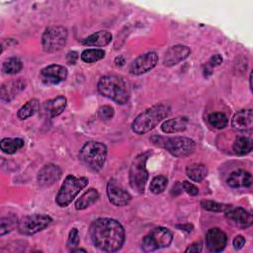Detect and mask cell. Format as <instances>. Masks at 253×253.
<instances>
[{
    "instance_id": "obj_1",
    "label": "cell",
    "mask_w": 253,
    "mask_h": 253,
    "mask_svg": "<svg viewBox=\"0 0 253 253\" xmlns=\"http://www.w3.org/2000/svg\"><path fill=\"white\" fill-rule=\"evenodd\" d=\"M93 244L104 252H116L125 243L126 233L120 221L110 217H100L90 225Z\"/></svg>"
},
{
    "instance_id": "obj_2",
    "label": "cell",
    "mask_w": 253,
    "mask_h": 253,
    "mask_svg": "<svg viewBox=\"0 0 253 253\" xmlns=\"http://www.w3.org/2000/svg\"><path fill=\"white\" fill-rule=\"evenodd\" d=\"M170 107L167 104H156L139 114L131 124V129L137 134H144L152 130L160 122L170 114Z\"/></svg>"
},
{
    "instance_id": "obj_3",
    "label": "cell",
    "mask_w": 253,
    "mask_h": 253,
    "mask_svg": "<svg viewBox=\"0 0 253 253\" xmlns=\"http://www.w3.org/2000/svg\"><path fill=\"white\" fill-rule=\"evenodd\" d=\"M98 92L112 101L123 105L129 100V89L126 81L116 75L103 76L97 85Z\"/></svg>"
},
{
    "instance_id": "obj_4",
    "label": "cell",
    "mask_w": 253,
    "mask_h": 253,
    "mask_svg": "<svg viewBox=\"0 0 253 253\" xmlns=\"http://www.w3.org/2000/svg\"><path fill=\"white\" fill-rule=\"evenodd\" d=\"M106 157L107 147L99 141L86 142L79 152L81 162L92 171L101 170L105 164Z\"/></svg>"
},
{
    "instance_id": "obj_5",
    "label": "cell",
    "mask_w": 253,
    "mask_h": 253,
    "mask_svg": "<svg viewBox=\"0 0 253 253\" xmlns=\"http://www.w3.org/2000/svg\"><path fill=\"white\" fill-rule=\"evenodd\" d=\"M151 155L150 151H144L139 153L132 160L129 172H128V181L131 189H133L138 194L144 192L146 182L148 180V172L146 169V161Z\"/></svg>"
},
{
    "instance_id": "obj_6",
    "label": "cell",
    "mask_w": 253,
    "mask_h": 253,
    "mask_svg": "<svg viewBox=\"0 0 253 253\" xmlns=\"http://www.w3.org/2000/svg\"><path fill=\"white\" fill-rule=\"evenodd\" d=\"M87 185L88 179L86 177H75L71 174L67 175L56 194L55 203L60 208L67 207Z\"/></svg>"
},
{
    "instance_id": "obj_7",
    "label": "cell",
    "mask_w": 253,
    "mask_h": 253,
    "mask_svg": "<svg viewBox=\"0 0 253 253\" xmlns=\"http://www.w3.org/2000/svg\"><path fill=\"white\" fill-rule=\"evenodd\" d=\"M68 37L67 30L62 26L47 27L42 37V45L46 52L60 50L66 43Z\"/></svg>"
},
{
    "instance_id": "obj_8",
    "label": "cell",
    "mask_w": 253,
    "mask_h": 253,
    "mask_svg": "<svg viewBox=\"0 0 253 253\" xmlns=\"http://www.w3.org/2000/svg\"><path fill=\"white\" fill-rule=\"evenodd\" d=\"M173 239V235L168 228L155 227L153 228L141 242V248L144 252H152L160 248L168 247Z\"/></svg>"
},
{
    "instance_id": "obj_9",
    "label": "cell",
    "mask_w": 253,
    "mask_h": 253,
    "mask_svg": "<svg viewBox=\"0 0 253 253\" xmlns=\"http://www.w3.org/2000/svg\"><path fill=\"white\" fill-rule=\"evenodd\" d=\"M161 139L162 141L159 144H161L171 155L178 158H184L191 155L196 148L195 141L189 137L173 136L167 138L161 137Z\"/></svg>"
},
{
    "instance_id": "obj_10",
    "label": "cell",
    "mask_w": 253,
    "mask_h": 253,
    "mask_svg": "<svg viewBox=\"0 0 253 253\" xmlns=\"http://www.w3.org/2000/svg\"><path fill=\"white\" fill-rule=\"evenodd\" d=\"M51 221L52 218L47 214L34 213L24 216L18 222V229L24 235H33L46 228Z\"/></svg>"
},
{
    "instance_id": "obj_11",
    "label": "cell",
    "mask_w": 253,
    "mask_h": 253,
    "mask_svg": "<svg viewBox=\"0 0 253 253\" xmlns=\"http://www.w3.org/2000/svg\"><path fill=\"white\" fill-rule=\"evenodd\" d=\"M158 55L155 51H149L136 57L129 66V72L132 75H141L156 66Z\"/></svg>"
},
{
    "instance_id": "obj_12",
    "label": "cell",
    "mask_w": 253,
    "mask_h": 253,
    "mask_svg": "<svg viewBox=\"0 0 253 253\" xmlns=\"http://www.w3.org/2000/svg\"><path fill=\"white\" fill-rule=\"evenodd\" d=\"M67 77V69L59 64H50L41 70L40 79L47 86L57 85Z\"/></svg>"
},
{
    "instance_id": "obj_13",
    "label": "cell",
    "mask_w": 253,
    "mask_h": 253,
    "mask_svg": "<svg viewBox=\"0 0 253 253\" xmlns=\"http://www.w3.org/2000/svg\"><path fill=\"white\" fill-rule=\"evenodd\" d=\"M107 195L109 201L117 207L126 206L131 200L129 193L115 179L109 181L107 185Z\"/></svg>"
},
{
    "instance_id": "obj_14",
    "label": "cell",
    "mask_w": 253,
    "mask_h": 253,
    "mask_svg": "<svg viewBox=\"0 0 253 253\" xmlns=\"http://www.w3.org/2000/svg\"><path fill=\"white\" fill-rule=\"evenodd\" d=\"M225 216L229 223H231L233 226L240 229L248 228L253 223L252 214L248 211L244 210L243 208L231 207L225 212Z\"/></svg>"
},
{
    "instance_id": "obj_15",
    "label": "cell",
    "mask_w": 253,
    "mask_h": 253,
    "mask_svg": "<svg viewBox=\"0 0 253 253\" xmlns=\"http://www.w3.org/2000/svg\"><path fill=\"white\" fill-rule=\"evenodd\" d=\"M61 169L52 163L43 165L37 176L38 184L41 188H47L57 182L61 177Z\"/></svg>"
},
{
    "instance_id": "obj_16",
    "label": "cell",
    "mask_w": 253,
    "mask_h": 253,
    "mask_svg": "<svg viewBox=\"0 0 253 253\" xmlns=\"http://www.w3.org/2000/svg\"><path fill=\"white\" fill-rule=\"evenodd\" d=\"M227 243L226 234L219 228L213 227L208 230L206 234V245L211 252L222 251Z\"/></svg>"
},
{
    "instance_id": "obj_17",
    "label": "cell",
    "mask_w": 253,
    "mask_h": 253,
    "mask_svg": "<svg viewBox=\"0 0 253 253\" xmlns=\"http://www.w3.org/2000/svg\"><path fill=\"white\" fill-rule=\"evenodd\" d=\"M191 53V48L188 45L184 44H176L169 47L163 58V63L165 66H173L184 59H186Z\"/></svg>"
},
{
    "instance_id": "obj_18",
    "label": "cell",
    "mask_w": 253,
    "mask_h": 253,
    "mask_svg": "<svg viewBox=\"0 0 253 253\" xmlns=\"http://www.w3.org/2000/svg\"><path fill=\"white\" fill-rule=\"evenodd\" d=\"M232 127L237 131H250L253 128V112L251 109L237 112L231 120Z\"/></svg>"
},
{
    "instance_id": "obj_19",
    "label": "cell",
    "mask_w": 253,
    "mask_h": 253,
    "mask_svg": "<svg viewBox=\"0 0 253 253\" xmlns=\"http://www.w3.org/2000/svg\"><path fill=\"white\" fill-rule=\"evenodd\" d=\"M226 182L231 188H247L252 184V175L248 171L238 169L229 174Z\"/></svg>"
},
{
    "instance_id": "obj_20",
    "label": "cell",
    "mask_w": 253,
    "mask_h": 253,
    "mask_svg": "<svg viewBox=\"0 0 253 253\" xmlns=\"http://www.w3.org/2000/svg\"><path fill=\"white\" fill-rule=\"evenodd\" d=\"M67 106V100L64 96H57L53 99L47 100L43 103V110L50 118L59 116L65 110Z\"/></svg>"
},
{
    "instance_id": "obj_21",
    "label": "cell",
    "mask_w": 253,
    "mask_h": 253,
    "mask_svg": "<svg viewBox=\"0 0 253 253\" xmlns=\"http://www.w3.org/2000/svg\"><path fill=\"white\" fill-rule=\"evenodd\" d=\"M112 34L108 31H98L82 40V44L87 46H105L112 41Z\"/></svg>"
},
{
    "instance_id": "obj_22",
    "label": "cell",
    "mask_w": 253,
    "mask_h": 253,
    "mask_svg": "<svg viewBox=\"0 0 253 253\" xmlns=\"http://www.w3.org/2000/svg\"><path fill=\"white\" fill-rule=\"evenodd\" d=\"M188 119L186 117H176L165 121L161 125V129L165 133H177L184 131L188 126Z\"/></svg>"
},
{
    "instance_id": "obj_23",
    "label": "cell",
    "mask_w": 253,
    "mask_h": 253,
    "mask_svg": "<svg viewBox=\"0 0 253 253\" xmlns=\"http://www.w3.org/2000/svg\"><path fill=\"white\" fill-rule=\"evenodd\" d=\"M99 197H100L99 192L96 189L91 188L87 190L80 198L77 199V201L75 202V209L78 211L85 210L91 205H93L94 203H96Z\"/></svg>"
},
{
    "instance_id": "obj_24",
    "label": "cell",
    "mask_w": 253,
    "mask_h": 253,
    "mask_svg": "<svg viewBox=\"0 0 253 253\" xmlns=\"http://www.w3.org/2000/svg\"><path fill=\"white\" fill-rule=\"evenodd\" d=\"M188 178L194 182H202L208 175V168L202 163H193L186 168Z\"/></svg>"
},
{
    "instance_id": "obj_25",
    "label": "cell",
    "mask_w": 253,
    "mask_h": 253,
    "mask_svg": "<svg viewBox=\"0 0 253 253\" xmlns=\"http://www.w3.org/2000/svg\"><path fill=\"white\" fill-rule=\"evenodd\" d=\"M25 144L24 139L19 137H6L0 142L1 150L6 154H14Z\"/></svg>"
},
{
    "instance_id": "obj_26",
    "label": "cell",
    "mask_w": 253,
    "mask_h": 253,
    "mask_svg": "<svg viewBox=\"0 0 253 253\" xmlns=\"http://www.w3.org/2000/svg\"><path fill=\"white\" fill-rule=\"evenodd\" d=\"M39 108H40L39 100L36 98L31 99L19 109L17 116L20 120H26V119L34 116L38 112Z\"/></svg>"
},
{
    "instance_id": "obj_27",
    "label": "cell",
    "mask_w": 253,
    "mask_h": 253,
    "mask_svg": "<svg viewBox=\"0 0 253 253\" xmlns=\"http://www.w3.org/2000/svg\"><path fill=\"white\" fill-rule=\"evenodd\" d=\"M232 148L234 152L238 155H245L251 152L253 148V142L250 137L247 136H239L233 142Z\"/></svg>"
},
{
    "instance_id": "obj_28",
    "label": "cell",
    "mask_w": 253,
    "mask_h": 253,
    "mask_svg": "<svg viewBox=\"0 0 253 253\" xmlns=\"http://www.w3.org/2000/svg\"><path fill=\"white\" fill-rule=\"evenodd\" d=\"M105 56V51L101 48H87L82 51L81 59L86 63H94Z\"/></svg>"
},
{
    "instance_id": "obj_29",
    "label": "cell",
    "mask_w": 253,
    "mask_h": 253,
    "mask_svg": "<svg viewBox=\"0 0 253 253\" xmlns=\"http://www.w3.org/2000/svg\"><path fill=\"white\" fill-rule=\"evenodd\" d=\"M23 68V62L21 61L20 58L13 56L8 58L7 60L4 61L2 65V70L6 74H16L20 72Z\"/></svg>"
},
{
    "instance_id": "obj_30",
    "label": "cell",
    "mask_w": 253,
    "mask_h": 253,
    "mask_svg": "<svg viewBox=\"0 0 253 253\" xmlns=\"http://www.w3.org/2000/svg\"><path fill=\"white\" fill-rule=\"evenodd\" d=\"M208 123L211 126L217 128V129H221L227 126L228 119L223 113L215 112V113H211L208 116Z\"/></svg>"
},
{
    "instance_id": "obj_31",
    "label": "cell",
    "mask_w": 253,
    "mask_h": 253,
    "mask_svg": "<svg viewBox=\"0 0 253 253\" xmlns=\"http://www.w3.org/2000/svg\"><path fill=\"white\" fill-rule=\"evenodd\" d=\"M201 206L204 210L209 211H213V212H226L232 206L227 205V204H221L213 201H202Z\"/></svg>"
},
{
    "instance_id": "obj_32",
    "label": "cell",
    "mask_w": 253,
    "mask_h": 253,
    "mask_svg": "<svg viewBox=\"0 0 253 253\" xmlns=\"http://www.w3.org/2000/svg\"><path fill=\"white\" fill-rule=\"evenodd\" d=\"M167 184H168V180H167L166 177H164L162 175L155 176L150 182L149 190L153 194H160L166 189Z\"/></svg>"
},
{
    "instance_id": "obj_33",
    "label": "cell",
    "mask_w": 253,
    "mask_h": 253,
    "mask_svg": "<svg viewBox=\"0 0 253 253\" xmlns=\"http://www.w3.org/2000/svg\"><path fill=\"white\" fill-rule=\"evenodd\" d=\"M17 224V217L15 215H8L2 217L0 220V235L3 236L9 233Z\"/></svg>"
},
{
    "instance_id": "obj_34",
    "label": "cell",
    "mask_w": 253,
    "mask_h": 253,
    "mask_svg": "<svg viewBox=\"0 0 253 253\" xmlns=\"http://www.w3.org/2000/svg\"><path fill=\"white\" fill-rule=\"evenodd\" d=\"M222 62V57L220 54L212 55L209 61L204 65V75L205 77L210 76L212 73V69L215 66H218Z\"/></svg>"
},
{
    "instance_id": "obj_35",
    "label": "cell",
    "mask_w": 253,
    "mask_h": 253,
    "mask_svg": "<svg viewBox=\"0 0 253 253\" xmlns=\"http://www.w3.org/2000/svg\"><path fill=\"white\" fill-rule=\"evenodd\" d=\"M115 115V111L111 106L105 105L99 108L98 110V117L103 121H109L111 120Z\"/></svg>"
},
{
    "instance_id": "obj_36",
    "label": "cell",
    "mask_w": 253,
    "mask_h": 253,
    "mask_svg": "<svg viewBox=\"0 0 253 253\" xmlns=\"http://www.w3.org/2000/svg\"><path fill=\"white\" fill-rule=\"evenodd\" d=\"M80 242V238H79V233H78V229L77 228H72L69 231V235H68V245L72 246V247H76L79 245Z\"/></svg>"
},
{
    "instance_id": "obj_37",
    "label": "cell",
    "mask_w": 253,
    "mask_h": 253,
    "mask_svg": "<svg viewBox=\"0 0 253 253\" xmlns=\"http://www.w3.org/2000/svg\"><path fill=\"white\" fill-rule=\"evenodd\" d=\"M182 187H183V191H185L190 196H197L199 194L198 187L189 181H183Z\"/></svg>"
},
{
    "instance_id": "obj_38",
    "label": "cell",
    "mask_w": 253,
    "mask_h": 253,
    "mask_svg": "<svg viewBox=\"0 0 253 253\" xmlns=\"http://www.w3.org/2000/svg\"><path fill=\"white\" fill-rule=\"evenodd\" d=\"M232 244H233V247L236 250H239V249H241L244 246L245 238L242 235H237V236L234 237V239L232 241Z\"/></svg>"
},
{
    "instance_id": "obj_39",
    "label": "cell",
    "mask_w": 253,
    "mask_h": 253,
    "mask_svg": "<svg viewBox=\"0 0 253 253\" xmlns=\"http://www.w3.org/2000/svg\"><path fill=\"white\" fill-rule=\"evenodd\" d=\"M202 248H203V245L200 241L199 242H194L186 248L185 252L186 253H188V252H201Z\"/></svg>"
},
{
    "instance_id": "obj_40",
    "label": "cell",
    "mask_w": 253,
    "mask_h": 253,
    "mask_svg": "<svg viewBox=\"0 0 253 253\" xmlns=\"http://www.w3.org/2000/svg\"><path fill=\"white\" fill-rule=\"evenodd\" d=\"M77 59H78V53L74 50L69 51L66 55V60H67L68 64H75Z\"/></svg>"
},
{
    "instance_id": "obj_41",
    "label": "cell",
    "mask_w": 253,
    "mask_h": 253,
    "mask_svg": "<svg viewBox=\"0 0 253 253\" xmlns=\"http://www.w3.org/2000/svg\"><path fill=\"white\" fill-rule=\"evenodd\" d=\"M182 192H183L182 183H180V182H176V183H175V185H174V186H173V188H172L171 194H172V195H174V196H178V195H180Z\"/></svg>"
},
{
    "instance_id": "obj_42",
    "label": "cell",
    "mask_w": 253,
    "mask_h": 253,
    "mask_svg": "<svg viewBox=\"0 0 253 253\" xmlns=\"http://www.w3.org/2000/svg\"><path fill=\"white\" fill-rule=\"evenodd\" d=\"M177 227L180 228V230H185V231H187V232H190V231H192V229H193V225H192V224H189V223H187V224H182V225H177Z\"/></svg>"
},
{
    "instance_id": "obj_43",
    "label": "cell",
    "mask_w": 253,
    "mask_h": 253,
    "mask_svg": "<svg viewBox=\"0 0 253 253\" xmlns=\"http://www.w3.org/2000/svg\"><path fill=\"white\" fill-rule=\"evenodd\" d=\"M121 62V65H124V63H125V59H124V57L123 56H119V57H117L116 59H115V62L116 63H118V62Z\"/></svg>"
},
{
    "instance_id": "obj_44",
    "label": "cell",
    "mask_w": 253,
    "mask_h": 253,
    "mask_svg": "<svg viewBox=\"0 0 253 253\" xmlns=\"http://www.w3.org/2000/svg\"><path fill=\"white\" fill-rule=\"evenodd\" d=\"M79 251H82V252H86L85 249H81V248H75V249H71V252H79Z\"/></svg>"
}]
</instances>
